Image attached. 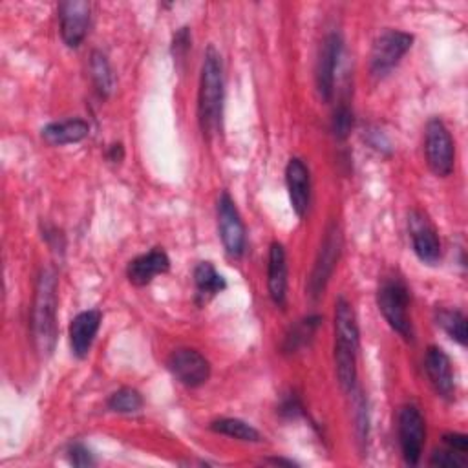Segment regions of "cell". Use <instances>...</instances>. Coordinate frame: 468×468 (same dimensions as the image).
Returning a JSON list of instances; mask_svg holds the SVG:
<instances>
[{"label": "cell", "mask_w": 468, "mask_h": 468, "mask_svg": "<svg viewBox=\"0 0 468 468\" xmlns=\"http://www.w3.org/2000/svg\"><path fill=\"white\" fill-rule=\"evenodd\" d=\"M358 325L351 303L338 298L335 303V369L342 389L353 391L356 380Z\"/></svg>", "instance_id": "obj_1"}, {"label": "cell", "mask_w": 468, "mask_h": 468, "mask_svg": "<svg viewBox=\"0 0 468 468\" xmlns=\"http://www.w3.org/2000/svg\"><path fill=\"white\" fill-rule=\"evenodd\" d=\"M199 124L205 135H212L221 126L223 115V64L219 53L208 46L201 64L199 99H197Z\"/></svg>", "instance_id": "obj_2"}, {"label": "cell", "mask_w": 468, "mask_h": 468, "mask_svg": "<svg viewBox=\"0 0 468 468\" xmlns=\"http://www.w3.org/2000/svg\"><path fill=\"white\" fill-rule=\"evenodd\" d=\"M57 278L51 271H42L37 283L33 305V335L42 353H51L57 331Z\"/></svg>", "instance_id": "obj_3"}, {"label": "cell", "mask_w": 468, "mask_h": 468, "mask_svg": "<svg viewBox=\"0 0 468 468\" xmlns=\"http://www.w3.org/2000/svg\"><path fill=\"white\" fill-rule=\"evenodd\" d=\"M377 303L382 316L389 324V327L397 331L400 336H404L406 340H411L413 331L408 316L410 296H408L406 285L397 278L384 280L377 292Z\"/></svg>", "instance_id": "obj_4"}, {"label": "cell", "mask_w": 468, "mask_h": 468, "mask_svg": "<svg viewBox=\"0 0 468 468\" xmlns=\"http://www.w3.org/2000/svg\"><path fill=\"white\" fill-rule=\"evenodd\" d=\"M424 150H426L428 166L435 176L446 177L452 174L455 148H453V139L442 121L431 119L426 124Z\"/></svg>", "instance_id": "obj_5"}, {"label": "cell", "mask_w": 468, "mask_h": 468, "mask_svg": "<svg viewBox=\"0 0 468 468\" xmlns=\"http://www.w3.org/2000/svg\"><path fill=\"white\" fill-rule=\"evenodd\" d=\"M397 431H399V444L402 457L408 464H417L426 439V426L424 419L417 406L406 404L399 410L397 419Z\"/></svg>", "instance_id": "obj_6"}, {"label": "cell", "mask_w": 468, "mask_h": 468, "mask_svg": "<svg viewBox=\"0 0 468 468\" xmlns=\"http://www.w3.org/2000/svg\"><path fill=\"white\" fill-rule=\"evenodd\" d=\"M411 42L413 37L406 31L386 29L380 33L371 49V71L375 75L389 73L411 48Z\"/></svg>", "instance_id": "obj_7"}, {"label": "cell", "mask_w": 468, "mask_h": 468, "mask_svg": "<svg viewBox=\"0 0 468 468\" xmlns=\"http://www.w3.org/2000/svg\"><path fill=\"white\" fill-rule=\"evenodd\" d=\"M340 249H342V236H340L338 227L333 223V225H329V229L324 234V239H322V245L318 250V258L314 261V267H313V272L309 278L311 298L316 300L324 292V289L335 271V265L338 261Z\"/></svg>", "instance_id": "obj_8"}, {"label": "cell", "mask_w": 468, "mask_h": 468, "mask_svg": "<svg viewBox=\"0 0 468 468\" xmlns=\"http://www.w3.org/2000/svg\"><path fill=\"white\" fill-rule=\"evenodd\" d=\"M218 230L227 254L239 258L245 250V227L229 192H221L218 197Z\"/></svg>", "instance_id": "obj_9"}, {"label": "cell", "mask_w": 468, "mask_h": 468, "mask_svg": "<svg viewBox=\"0 0 468 468\" xmlns=\"http://www.w3.org/2000/svg\"><path fill=\"white\" fill-rule=\"evenodd\" d=\"M168 371L174 375L176 380L188 388H197L205 384L210 377V364L208 360L196 349L181 347L176 349L166 360Z\"/></svg>", "instance_id": "obj_10"}, {"label": "cell", "mask_w": 468, "mask_h": 468, "mask_svg": "<svg viewBox=\"0 0 468 468\" xmlns=\"http://www.w3.org/2000/svg\"><path fill=\"white\" fill-rule=\"evenodd\" d=\"M60 35L66 46L77 48L88 31L90 24V4L82 0H68L58 4Z\"/></svg>", "instance_id": "obj_11"}, {"label": "cell", "mask_w": 468, "mask_h": 468, "mask_svg": "<svg viewBox=\"0 0 468 468\" xmlns=\"http://www.w3.org/2000/svg\"><path fill=\"white\" fill-rule=\"evenodd\" d=\"M342 53V38L338 33H329L320 48L316 62V88L324 101H329L335 88V71Z\"/></svg>", "instance_id": "obj_12"}, {"label": "cell", "mask_w": 468, "mask_h": 468, "mask_svg": "<svg viewBox=\"0 0 468 468\" xmlns=\"http://www.w3.org/2000/svg\"><path fill=\"white\" fill-rule=\"evenodd\" d=\"M408 225H410L413 252L417 254V258L422 263L435 265L441 258V241L437 238L435 229L420 212H411Z\"/></svg>", "instance_id": "obj_13"}, {"label": "cell", "mask_w": 468, "mask_h": 468, "mask_svg": "<svg viewBox=\"0 0 468 468\" xmlns=\"http://www.w3.org/2000/svg\"><path fill=\"white\" fill-rule=\"evenodd\" d=\"M285 183L292 210L298 218H303L311 201V177L305 163L298 157L289 159L285 166Z\"/></svg>", "instance_id": "obj_14"}, {"label": "cell", "mask_w": 468, "mask_h": 468, "mask_svg": "<svg viewBox=\"0 0 468 468\" xmlns=\"http://www.w3.org/2000/svg\"><path fill=\"white\" fill-rule=\"evenodd\" d=\"M424 369L428 373V378L433 386V389L442 399H453L455 395V380L452 371V362L448 355L435 346H430L424 355Z\"/></svg>", "instance_id": "obj_15"}, {"label": "cell", "mask_w": 468, "mask_h": 468, "mask_svg": "<svg viewBox=\"0 0 468 468\" xmlns=\"http://www.w3.org/2000/svg\"><path fill=\"white\" fill-rule=\"evenodd\" d=\"M102 314L99 309H88L79 313L69 324V346L71 353L77 358H84L93 344V338L99 331Z\"/></svg>", "instance_id": "obj_16"}, {"label": "cell", "mask_w": 468, "mask_h": 468, "mask_svg": "<svg viewBox=\"0 0 468 468\" xmlns=\"http://www.w3.org/2000/svg\"><path fill=\"white\" fill-rule=\"evenodd\" d=\"M170 269V260L165 250L161 249H152L137 258H133L128 267H126V276L128 280L141 287L150 283L157 274H163Z\"/></svg>", "instance_id": "obj_17"}, {"label": "cell", "mask_w": 468, "mask_h": 468, "mask_svg": "<svg viewBox=\"0 0 468 468\" xmlns=\"http://www.w3.org/2000/svg\"><path fill=\"white\" fill-rule=\"evenodd\" d=\"M267 289L271 300L278 305H285L287 296V260L282 243L274 241L269 249V263H267Z\"/></svg>", "instance_id": "obj_18"}, {"label": "cell", "mask_w": 468, "mask_h": 468, "mask_svg": "<svg viewBox=\"0 0 468 468\" xmlns=\"http://www.w3.org/2000/svg\"><path fill=\"white\" fill-rule=\"evenodd\" d=\"M88 133H90V124L84 119L57 121L42 128V139L53 146L79 143L84 137H88Z\"/></svg>", "instance_id": "obj_19"}, {"label": "cell", "mask_w": 468, "mask_h": 468, "mask_svg": "<svg viewBox=\"0 0 468 468\" xmlns=\"http://www.w3.org/2000/svg\"><path fill=\"white\" fill-rule=\"evenodd\" d=\"M194 283H196L197 296L205 302L227 287L225 278L214 269L210 261L197 263V267L194 269Z\"/></svg>", "instance_id": "obj_20"}, {"label": "cell", "mask_w": 468, "mask_h": 468, "mask_svg": "<svg viewBox=\"0 0 468 468\" xmlns=\"http://www.w3.org/2000/svg\"><path fill=\"white\" fill-rule=\"evenodd\" d=\"M210 428L216 431V433H221V435H229V437H234V439H239V441H247V442H258L261 441L260 437V431L247 424L245 420L241 419H219V420H214L210 424Z\"/></svg>", "instance_id": "obj_21"}, {"label": "cell", "mask_w": 468, "mask_h": 468, "mask_svg": "<svg viewBox=\"0 0 468 468\" xmlns=\"http://www.w3.org/2000/svg\"><path fill=\"white\" fill-rule=\"evenodd\" d=\"M437 324L461 346L466 344V318L461 311L457 309H448V307H441L437 311Z\"/></svg>", "instance_id": "obj_22"}, {"label": "cell", "mask_w": 468, "mask_h": 468, "mask_svg": "<svg viewBox=\"0 0 468 468\" xmlns=\"http://www.w3.org/2000/svg\"><path fill=\"white\" fill-rule=\"evenodd\" d=\"M90 73H91V80L99 91V95L106 97L110 95L112 88H113V75L110 69V64L106 60V57L101 51H93L90 57Z\"/></svg>", "instance_id": "obj_23"}, {"label": "cell", "mask_w": 468, "mask_h": 468, "mask_svg": "<svg viewBox=\"0 0 468 468\" xmlns=\"http://www.w3.org/2000/svg\"><path fill=\"white\" fill-rule=\"evenodd\" d=\"M318 322L320 318L318 316H307L303 320H300L294 327H291V331L287 333L285 336V342H283V349L292 353L296 351L298 347H302L303 344H307L311 340V336L314 335L316 327H318Z\"/></svg>", "instance_id": "obj_24"}, {"label": "cell", "mask_w": 468, "mask_h": 468, "mask_svg": "<svg viewBox=\"0 0 468 468\" xmlns=\"http://www.w3.org/2000/svg\"><path fill=\"white\" fill-rule=\"evenodd\" d=\"M108 410L115 413H133L139 411L143 406V397L137 389L132 388H121L108 399Z\"/></svg>", "instance_id": "obj_25"}, {"label": "cell", "mask_w": 468, "mask_h": 468, "mask_svg": "<svg viewBox=\"0 0 468 468\" xmlns=\"http://www.w3.org/2000/svg\"><path fill=\"white\" fill-rule=\"evenodd\" d=\"M353 128V112L340 104L333 113V133L336 139H346Z\"/></svg>", "instance_id": "obj_26"}, {"label": "cell", "mask_w": 468, "mask_h": 468, "mask_svg": "<svg viewBox=\"0 0 468 468\" xmlns=\"http://www.w3.org/2000/svg\"><path fill=\"white\" fill-rule=\"evenodd\" d=\"M430 464L441 466V468H459V466L466 464V457L450 450V448H442V450L433 452V455L430 459Z\"/></svg>", "instance_id": "obj_27"}, {"label": "cell", "mask_w": 468, "mask_h": 468, "mask_svg": "<svg viewBox=\"0 0 468 468\" xmlns=\"http://www.w3.org/2000/svg\"><path fill=\"white\" fill-rule=\"evenodd\" d=\"M68 459L73 466H91L95 463L88 448L82 444H71L68 450Z\"/></svg>", "instance_id": "obj_28"}, {"label": "cell", "mask_w": 468, "mask_h": 468, "mask_svg": "<svg viewBox=\"0 0 468 468\" xmlns=\"http://www.w3.org/2000/svg\"><path fill=\"white\" fill-rule=\"evenodd\" d=\"M190 48V33L188 27H181L176 35H174V42H172V53L176 58H183L186 55Z\"/></svg>", "instance_id": "obj_29"}, {"label": "cell", "mask_w": 468, "mask_h": 468, "mask_svg": "<svg viewBox=\"0 0 468 468\" xmlns=\"http://www.w3.org/2000/svg\"><path fill=\"white\" fill-rule=\"evenodd\" d=\"M356 431H358V441L364 444L367 441V411H366V402L362 397L356 400Z\"/></svg>", "instance_id": "obj_30"}, {"label": "cell", "mask_w": 468, "mask_h": 468, "mask_svg": "<svg viewBox=\"0 0 468 468\" xmlns=\"http://www.w3.org/2000/svg\"><path fill=\"white\" fill-rule=\"evenodd\" d=\"M442 442L446 444V448H450L461 455H464L468 450V439L463 433H446L442 437Z\"/></svg>", "instance_id": "obj_31"}, {"label": "cell", "mask_w": 468, "mask_h": 468, "mask_svg": "<svg viewBox=\"0 0 468 468\" xmlns=\"http://www.w3.org/2000/svg\"><path fill=\"white\" fill-rule=\"evenodd\" d=\"M124 157V150H122V144H112L110 146V152H108V159L113 161V163H119L121 159Z\"/></svg>", "instance_id": "obj_32"}, {"label": "cell", "mask_w": 468, "mask_h": 468, "mask_svg": "<svg viewBox=\"0 0 468 468\" xmlns=\"http://www.w3.org/2000/svg\"><path fill=\"white\" fill-rule=\"evenodd\" d=\"M267 463H274V464H285V466H292V464H294L292 461H287V459H269Z\"/></svg>", "instance_id": "obj_33"}]
</instances>
